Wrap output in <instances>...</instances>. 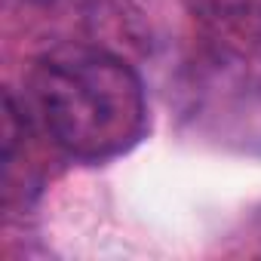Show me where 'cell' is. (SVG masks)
<instances>
[{
    "mask_svg": "<svg viewBox=\"0 0 261 261\" xmlns=\"http://www.w3.org/2000/svg\"><path fill=\"white\" fill-rule=\"evenodd\" d=\"M218 37L243 49L261 46V0H185Z\"/></svg>",
    "mask_w": 261,
    "mask_h": 261,
    "instance_id": "2",
    "label": "cell"
},
{
    "mask_svg": "<svg viewBox=\"0 0 261 261\" xmlns=\"http://www.w3.org/2000/svg\"><path fill=\"white\" fill-rule=\"evenodd\" d=\"M28 98L43 133L77 160H111L148 126L142 77L120 56L65 43L43 53L28 74Z\"/></svg>",
    "mask_w": 261,
    "mask_h": 261,
    "instance_id": "1",
    "label": "cell"
}]
</instances>
